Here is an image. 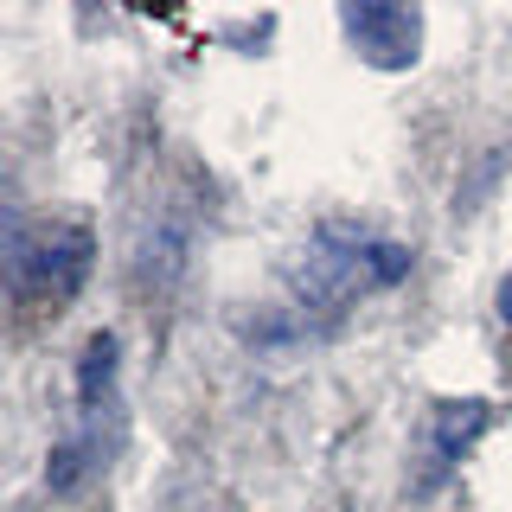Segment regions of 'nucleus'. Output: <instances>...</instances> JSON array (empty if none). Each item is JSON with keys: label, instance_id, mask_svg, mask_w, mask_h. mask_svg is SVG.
Wrapping results in <instances>:
<instances>
[{"label": "nucleus", "instance_id": "nucleus-4", "mask_svg": "<svg viewBox=\"0 0 512 512\" xmlns=\"http://www.w3.org/2000/svg\"><path fill=\"white\" fill-rule=\"evenodd\" d=\"M500 314H506V320H512V276H506V282H500Z\"/></svg>", "mask_w": 512, "mask_h": 512}, {"label": "nucleus", "instance_id": "nucleus-1", "mask_svg": "<svg viewBox=\"0 0 512 512\" xmlns=\"http://www.w3.org/2000/svg\"><path fill=\"white\" fill-rule=\"evenodd\" d=\"M340 26H346V39L359 45V58L378 64V71H404V64H416V45H423V13L384 7V0H359V7H346Z\"/></svg>", "mask_w": 512, "mask_h": 512}, {"label": "nucleus", "instance_id": "nucleus-3", "mask_svg": "<svg viewBox=\"0 0 512 512\" xmlns=\"http://www.w3.org/2000/svg\"><path fill=\"white\" fill-rule=\"evenodd\" d=\"M487 404H480V397H468V404H436V416H429V448H423V487H436V480L455 468L461 455H468L474 448V436L480 429H487Z\"/></svg>", "mask_w": 512, "mask_h": 512}, {"label": "nucleus", "instance_id": "nucleus-2", "mask_svg": "<svg viewBox=\"0 0 512 512\" xmlns=\"http://www.w3.org/2000/svg\"><path fill=\"white\" fill-rule=\"evenodd\" d=\"M84 269H90V237L71 231V224H52L45 244L32 256H20V276H39V295H52V301L71 295L84 282Z\"/></svg>", "mask_w": 512, "mask_h": 512}]
</instances>
